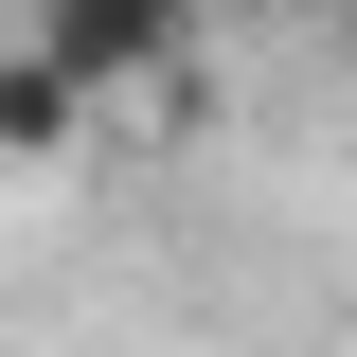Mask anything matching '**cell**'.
I'll return each instance as SVG.
<instances>
[{
  "label": "cell",
  "instance_id": "1",
  "mask_svg": "<svg viewBox=\"0 0 357 357\" xmlns=\"http://www.w3.org/2000/svg\"><path fill=\"white\" fill-rule=\"evenodd\" d=\"M197 18H215V0H36L18 36H36L54 72H89V107H178V89H197Z\"/></svg>",
  "mask_w": 357,
  "mask_h": 357
},
{
  "label": "cell",
  "instance_id": "2",
  "mask_svg": "<svg viewBox=\"0 0 357 357\" xmlns=\"http://www.w3.org/2000/svg\"><path fill=\"white\" fill-rule=\"evenodd\" d=\"M89 126H107V107H89V72H54L36 36H0V161H72Z\"/></svg>",
  "mask_w": 357,
  "mask_h": 357
},
{
  "label": "cell",
  "instance_id": "3",
  "mask_svg": "<svg viewBox=\"0 0 357 357\" xmlns=\"http://www.w3.org/2000/svg\"><path fill=\"white\" fill-rule=\"evenodd\" d=\"M232 18H304V0H232Z\"/></svg>",
  "mask_w": 357,
  "mask_h": 357
}]
</instances>
